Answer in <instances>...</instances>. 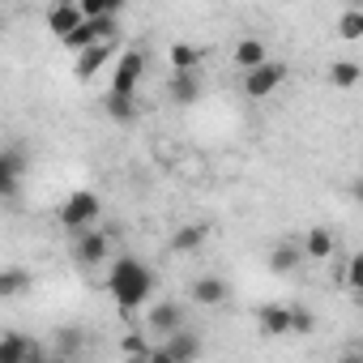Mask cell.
Returning a JSON list of instances; mask_svg holds the SVG:
<instances>
[{
    "mask_svg": "<svg viewBox=\"0 0 363 363\" xmlns=\"http://www.w3.org/2000/svg\"><path fill=\"white\" fill-rule=\"evenodd\" d=\"M179 329H184V312H179L171 299L158 303V308H150V333H158V337L167 342V337H175Z\"/></svg>",
    "mask_w": 363,
    "mask_h": 363,
    "instance_id": "cell-7",
    "label": "cell"
},
{
    "mask_svg": "<svg viewBox=\"0 0 363 363\" xmlns=\"http://www.w3.org/2000/svg\"><path fill=\"white\" fill-rule=\"evenodd\" d=\"M299 261H303V244H295V240H278L269 248V269L274 274H291Z\"/></svg>",
    "mask_w": 363,
    "mask_h": 363,
    "instance_id": "cell-13",
    "label": "cell"
},
{
    "mask_svg": "<svg viewBox=\"0 0 363 363\" xmlns=\"http://www.w3.org/2000/svg\"><path fill=\"white\" fill-rule=\"evenodd\" d=\"M162 350H167L175 363H197V359H201V337H197L193 329H179L175 337L162 342Z\"/></svg>",
    "mask_w": 363,
    "mask_h": 363,
    "instance_id": "cell-8",
    "label": "cell"
},
{
    "mask_svg": "<svg viewBox=\"0 0 363 363\" xmlns=\"http://www.w3.org/2000/svg\"><path fill=\"white\" fill-rule=\"evenodd\" d=\"M103 111H107L116 124H133V120H137V99H124V94H111V90H107Z\"/></svg>",
    "mask_w": 363,
    "mask_h": 363,
    "instance_id": "cell-18",
    "label": "cell"
},
{
    "mask_svg": "<svg viewBox=\"0 0 363 363\" xmlns=\"http://www.w3.org/2000/svg\"><path fill=\"white\" fill-rule=\"evenodd\" d=\"M60 346H65V350H77V346H82V333H77V329H65V333H60Z\"/></svg>",
    "mask_w": 363,
    "mask_h": 363,
    "instance_id": "cell-27",
    "label": "cell"
},
{
    "mask_svg": "<svg viewBox=\"0 0 363 363\" xmlns=\"http://www.w3.org/2000/svg\"><path fill=\"white\" fill-rule=\"evenodd\" d=\"M48 26H52V35L65 43V39H73V35L86 26V13H82V5H69V0H65V5H52V9H48Z\"/></svg>",
    "mask_w": 363,
    "mask_h": 363,
    "instance_id": "cell-5",
    "label": "cell"
},
{
    "mask_svg": "<svg viewBox=\"0 0 363 363\" xmlns=\"http://www.w3.org/2000/svg\"><path fill=\"white\" fill-rule=\"evenodd\" d=\"M350 197L363 206V175H354V184H350Z\"/></svg>",
    "mask_w": 363,
    "mask_h": 363,
    "instance_id": "cell-28",
    "label": "cell"
},
{
    "mask_svg": "<svg viewBox=\"0 0 363 363\" xmlns=\"http://www.w3.org/2000/svg\"><path fill=\"white\" fill-rule=\"evenodd\" d=\"M359 303H363V295H359Z\"/></svg>",
    "mask_w": 363,
    "mask_h": 363,
    "instance_id": "cell-32",
    "label": "cell"
},
{
    "mask_svg": "<svg viewBox=\"0 0 363 363\" xmlns=\"http://www.w3.org/2000/svg\"><path fill=\"white\" fill-rule=\"evenodd\" d=\"M26 286H30L26 269H5V274H0V299H13V295H22Z\"/></svg>",
    "mask_w": 363,
    "mask_h": 363,
    "instance_id": "cell-22",
    "label": "cell"
},
{
    "mask_svg": "<svg viewBox=\"0 0 363 363\" xmlns=\"http://www.w3.org/2000/svg\"><path fill=\"white\" fill-rule=\"evenodd\" d=\"M82 13H86V22L116 18V13H120V0H82Z\"/></svg>",
    "mask_w": 363,
    "mask_h": 363,
    "instance_id": "cell-24",
    "label": "cell"
},
{
    "mask_svg": "<svg viewBox=\"0 0 363 363\" xmlns=\"http://www.w3.org/2000/svg\"><path fill=\"white\" fill-rule=\"evenodd\" d=\"M337 363H363V354H354V350H350V354H342Z\"/></svg>",
    "mask_w": 363,
    "mask_h": 363,
    "instance_id": "cell-30",
    "label": "cell"
},
{
    "mask_svg": "<svg viewBox=\"0 0 363 363\" xmlns=\"http://www.w3.org/2000/svg\"><path fill=\"white\" fill-rule=\"evenodd\" d=\"M22 171H26V154L18 145H9L5 154H0V193H5V197L18 193V175Z\"/></svg>",
    "mask_w": 363,
    "mask_h": 363,
    "instance_id": "cell-9",
    "label": "cell"
},
{
    "mask_svg": "<svg viewBox=\"0 0 363 363\" xmlns=\"http://www.w3.org/2000/svg\"><path fill=\"white\" fill-rule=\"evenodd\" d=\"M337 35H342L346 43L363 39V9H346V13L337 18Z\"/></svg>",
    "mask_w": 363,
    "mask_h": 363,
    "instance_id": "cell-23",
    "label": "cell"
},
{
    "mask_svg": "<svg viewBox=\"0 0 363 363\" xmlns=\"http://www.w3.org/2000/svg\"><path fill=\"white\" fill-rule=\"evenodd\" d=\"M197 60H201V52L189 48V43H175V48H171V73H193Z\"/></svg>",
    "mask_w": 363,
    "mask_h": 363,
    "instance_id": "cell-20",
    "label": "cell"
},
{
    "mask_svg": "<svg viewBox=\"0 0 363 363\" xmlns=\"http://www.w3.org/2000/svg\"><path fill=\"white\" fill-rule=\"evenodd\" d=\"M99 210H103V201H99L90 189H77V193H69V197L60 201V223H65L69 231H86V227L99 218Z\"/></svg>",
    "mask_w": 363,
    "mask_h": 363,
    "instance_id": "cell-2",
    "label": "cell"
},
{
    "mask_svg": "<svg viewBox=\"0 0 363 363\" xmlns=\"http://www.w3.org/2000/svg\"><path fill=\"white\" fill-rule=\"evenodd\" d=\"M107 248H111V240H107L103 231H82V235H77V261H82V265H103Z\"/></svg>",
    "mask_w": 363,
    "mask_h": 363,
    "instance_id": "cell-11",
    "label": "cell"
},
{
    "mask_svg": "<svg viewBox=\"0 0 363 363\" xmlns=\"http://www.w3.org/2000/svg\"><path fill=\"white\" fill-rule=\"evenodd\" d=\"M282 82H286V65H282V60H269V65H261L257 73H244V94H248V99H269Z\"/></svg>",
    "mask_w": 363,
    "mask_h": 363,
    "instance_id": "cell-4",
    "label": "cell"
},
{
    "mask_svg": "<svg viewBox=\"0 0 363 363\" xmlns=\"http://www.w3.org/2000/svg\"><path fill=\"white\" fill-rule=\"evenodd\" d=\"M227 282L218 278V274H206V278H197L193 282V303H201V308H223L227 303Z\"/></svg>",
    "mask_w": 363,
    "mask_h": 363,
    "instance_id": "cell-10",
    "label": "cell"
},
{
    "mask_svg": "<svg viewBox=\"0 0 363 363\" xmlns=\"http://www.w3.org/2000/svg\"><path fill=\"white\" fill-rule=\"evenodd\" d=\"M30 342H35V337L5 333V337H0V363H26V359H30Z\"/></svg>",
    "mask_w": 363,
    "mask_h": 363,
    "instance_id": "cell-17",
    "label": "cell"
},
{
    "mask_svg": "<svg viewBox=\"0 0 363 363\" xmlns=\"http://www.w3.org/2000/svg\"><path fill=\"white\" fill-rule=\"evenodd\" d=\"M150 291H154V274H150L145 261H137V257H120V261L111 265V274H107V295L120 303V312L145 308Z\"/></svg>",
    "mask_w": 363,
    "mask_h": 363,
    "instance_id": "cell-1",
    "label": "cell"
},
{
    "mask_svg": "<svg viewBox=\"0 0 363 363\" xmlns=\"http://www.w3.org/2000/svg\"><path fill=\"white\" fill-rule=\"evenodd\" d=\"M145 73V56L141 52H124L116 73H111V94H124V99H137V82Z\"/></svg>",
    "mask_w": 363,
    "mask_h": 363,
    "instance_id": "cell-3",
    "label": "cell"
},
{
    "mask_svg": "<svg viewBox=\"0 0 363 363\" xmlns=\"http://www.w3.org/2000/svg\"><path fill=\"white\" fill-rule=\"evenodd\" d=\"M346 286L363 295V252H354V257L346 261Z\"/></svg>",
    "mask_w": 363,
    "mask_h": 363,
    "instance_id": "cell-26",
    "label": "cell"
},
{
    "mask_svg": "<svg viewBox=\"0 0 363 363\" xmlns=\"http://www.w3.org/2000/svg\"><path fill=\"white\" fill-rule=\"evenodd\" d=\"M359 77H363V69H359L354 60H337V65L329 69V82H333L337 90H350V86H354Z\"/></svg>",
    "mask_w": 363,
    "mask_h": 363,
    "instance_id": "cell-21",
    "label": "cell"
},
{
    "mask_svg": "<svg viewBox=\"0 0 363 363\" xmlns=\"http://www.w3.org/2000/svg\"><path fill=\"white\" fill-rule=\"evenodd\" d=\"M150 363H175V359H171V354H167V350H162V346H158V350H154V359H150Z\"/></svg>",
    "mask_w": 363,
    "mask_h": 363,
    "instance_id": "cell-29",
    "label": "cell"
},
{
    "mask_svg": "<svg viewBox=\"0 0 363 363\" xmlns=\"http://www.w3.org/2000/svg\"><path fill=\"white\" fill-rule=\"evenodd\" d=\"M312 329H316V316H312L308 308L291 303V333H312Z\"/></svg>",
    "mask_w": 363,
    "mask_h": 363,
    "instance_id": "cell-25",
    "label": "cell"
},
{
    "mask_svg": "<svg viewBox=\"0 0 363 363\" xmlns=\"http://www.w3.org/2000/svg\"><path fill=\"white\" fill-rule=\"evenodd\" d=\"M206 240H210V227L206 223H189V227H179L171 235V252H197Z\"/></svg>",
    "mask_w": 363,
    "mask_h": 363,
    "instance_id": "cell-15",
    "label": "cell"
},
{
    "mask_svg": "<svg viewBox=\"0 0 363 363\" xmlns=\"http://www.w3.org/2000/svg\"><path fill=\"white\" fill-rule=\"evenodd\" d=\"M48 363H65V359H48Z\"/></svg>",
    "mask_w": 363,
    "mask_h": 363,
    "instance_id": "cell-31",
    "label": "cell"
},
{
    "mask_svg": "<svg viewBox=\"0 0 363 363\" xmlns=\"http://www.w3.org/2000/svg\"><path fill=\"white\" fill-rule=\"evenodd\" d=\"M107 60H111V43H94V48H86V52L77 56V69H73V73H77L82 82H90Z\"/></svg>",
    "mask_w": 363,
    "mask_h": 363,
    "instance_id": "cell-16",
    "label": "cell"
},
{
    "mask_svg": "<svg viewBox=\"0 0 363 363\" xmlns=\"http://www.w3.org/2000/svg\"><path fill=\"white\" fill-rule=\"evenodd\" d=\"M167 94H171V103H179V107L197 103V99H201V82H197V73H171Z\"/></svg>",
    "mask_w": 363,
    "mask_h": 363,
    "instance_id": "cell-12",
    "label": "cell"
},
{
    "mask_svg": "<svg viewBox=\"0 0 363 363\" xmlns=\"http://www.w3.org/2000/svg\"><path fill=\"white\" fill-rule=\"evenodd\" d=\"M261 65H269V52H265V43H261V39H240V48H235V69H244V73H257Z\"/></svg>",
    "mask_w": 363,
    "mask_h": 363,
    "instance_id": "cell-14",
    "label": "cell"
},
{
    "mask_svg": "<svg viewBox=\"0 0 363 363\" xmlns=\"http://www.w3.org/2000/svg\"><path fill=\"white\" fill-rule=\"evenodd\" d=\"M257 325L265 337H286L291 333V303H265L257 308Z\"/></svg>",
    "mask_w": 363,
    "mask_h": 363,
    "instance_id": "cell-6",
    "label": "cell"
},
{
    "mask_svg": "<svg viewBox=\"0 0 363 363\" xmlns=\"http://www.w3.org/2000/svg\"><path fill=\"white\" fill-rule=\"evenodd\" d=\"M303 257H312V261H329V257H333V235H329L325 227H312L308 240H303Z\"/></svg>",
    "mask_w": 363,
    "mask_h": 363,
    "instance_id": "cell-19",
    "label": "cell"
}]
</instances>
